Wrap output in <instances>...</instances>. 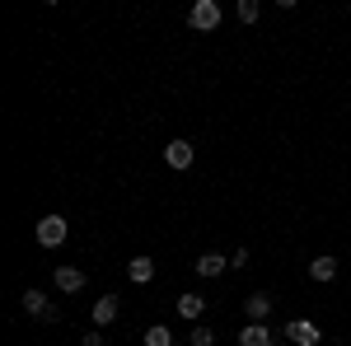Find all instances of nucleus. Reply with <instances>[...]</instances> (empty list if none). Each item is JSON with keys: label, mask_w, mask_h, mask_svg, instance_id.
I'll list each match as a JSON object with an SVG mask.
<instances>
[{"label": "nucleus", "mask_w": 351, "mask_h": 346, "mask_svg": "<svg viewBox=\"0 0 351 346\" xmlns=\"http://www.w3.org/2000/svg\"><path fill=\"white\" fill-rule=\"evenodd\" d=\"M24 314H28V319H38V323H56V319H61V309H56L43 291H24Z\"/></svg>", "instance_id": "nucleus-1"}, {"label": "nucleus", "mask_w": 351, "mask_h": 346, "mask_svg": "<svg viewBox=\"0 0 351 346\" xmlns=\"http://www.w3.org/2000/svg\"><path fill=\"white\" fill-rule=\"evenodd\" d=\"M188 24H192V28H202V33L220 28V5H216V0H197V5L188 10Z\"/></svg>", "instance_id": "nucleus-2"}, {"label": "nucleus", "mask_w": 351, "mask_h": 346, "mask_svg": "<svg viewBox=\"0 0 351 346\" xmlns=\"http://www.w3.org/2000/svg\"><path fill=\"white\" fill-rule=\"evenodd\" d=\"M38 243H43V248L66 243V215H43V220H38Z\"/></svg>", "instance_id": "nucleus-3"}, {"label": "nucleus", "mask_w": 351, "mask_h": 346, "mask_svg": "<svg viewBox=\"0 0 351 346\" xmlns=\"http://www.w3.org/2000/svg\"><path fill=\"white\" fill-rule=\"evenodd\" d=\"M286 337H291L295 346H319V337H324V332H319L309 319H291V323H286Z\"/></svg>", "instance_id": "nucleus-4"}, {"label": "nucleus", "mask_w": 351, "mask_h": 346, "mask_svg": "<svg viewBox=\"0 0 351 346\" xmlns=\"http://www.w3.org/2000/svg\"><path fill=\"white\" fill-rule=\"evenodd\" d=\"M243 314H248V323H263L271 314V295L267 291H253L248 299H243Z\"/></svg>", "instance_id": "nucleus-5"}, {"label": "nucleus", "mask_w": 351, "mask_h": 346, "mask_svg": "<svg viewBox=\"0 0 351 346\" xmlns=\"http://www.w3.org/2000/svg\"><path fill=\"white\" fill-rule=\"evenodd\" d=\"M56 291H61V295L84 291V271H80V267H56Z\"/></svg>", "instance_id": "nucleus-6"}, {"label": "nucleus", "mask_w": 351, "mask_h": 346, "mask_svg": "<svg viewBox=\"0 0 351 346\" xmlns=\"http://www.w3.org/2000/svg\"><path fill=\"white\" fill-rule=\"evenodd\" d=\"M164 164H169V169H188L192 164V145L188 140H169V145H164Z\"/></svg>", "instance_id": "nucleus-7"}, {"label": "nucleus", "mask_w": 351, "mask_h": 346, "mask_svg": "<svg viewBox=\"0 0 351 346\" xmlns=\"http://www.w3.org/2000/svg\"><path fill=\"white\" fill-rule=\"evenodd\" d=\"M112 319H117V295H104V299H94V328L104 332Z\"/></svg>", "instance_id": "nucleus-8"}, {"label": "nucleus", "mask_w": 351, "mask_h": 346, "mask_svg": "<svg viewBox=\"0 0 351 346\" xmlns=\"http://www.w3.org/2000/svg\"><path fill=\"white\" fill-rule=\"evenodd\" d=\"M225 258H220V253H202V258H197V262H192V271H197V276H206V281H211V276H220V271H225Z\"/></svg>", "instance_id": "nucleus-9"}, {"label": "nucleus", "mask_w": 351, "mask_h": 346, "mask_svg": "<svg viewBox=\"0 0 351 346\" xmlns=\"http://www.w3.org/2000/svg\"><path fill=\"white\" fill-rule=\"evenodd\" d=\"M239 346H276V342H271L267 323H248V328L239 332Z\"/></svg>", "instance_id": "nucleus-10"}, {"label": "nucleus", "mask_w": 351, "mask_h": 346, "mask_svg": "<svg viewBox=\"0 0 351 346\" xmlns=\"http://www.w3.org/2000/svg\"><path fill=\"white\" fill-rule=\"evenodd\" d=\"M127 281H136V286L155 281V262H150V258H132V262H127Z\"/></svg>", "instance_id": "nucleus-11"}, {"label": "nucleus", "mask_w": 351, "mask_h": 346, "mask_svg": "<svg viewBox=\"0 0 351 346\" xmlns=\"http://www.w3.org/2000/svg\"><path fill=\"white\" fill-rule=\"evenodd\" d=\"M332 276H337V258H314V262H309V281H332Z\"/></svg>", "instance_id": "nucleus-12"}, {"label": "nucleus", "mask_w": 351, "mask_h": 346, "mask_svg": "<svg viewBox=\"0 0 351 346\" xmlns=\"http://www.w3.org/2000/svg\"><path fill=\"white\" fill-rule=\"evenodd\" d=\"M202 309H206V299H202V295H178V314H183V319H202Z\"/></svg>", "instance_id": "nucleus-13"}, {"label": "nucleus", "mask_w": 351, "mask_h": 346, "mask_svg": "<svg viewBox=\"0 0 351 346\" xmlns=\"http://www.w3.org/2000/svg\"><path fill=\"white\" fill-rule=\"evenodd\" d=\"M145 346H178V342H173V332H169L164 323H155V328L145 332Z\"/></svg>", "instance_id": "nucleus-14"}, {"label": "nucleus", "mask_w": 351, "mask_h": 346, "mask_svg": "<svg viewBox=\"0 0 351 346\" xmlns=\"http://www.w3.org/2000/svg\"><path fill=\"white\" fill-rule=\"evenodd\" d=\"M188 346H216V332H211L206 323H197V328L188 332Z\"/></svg>", "instance_id": "nucleus-15"}, {"label": "nucleus", "mask_w": 351, "mask_h": 346, "mask_svg": "<svg viewBox=\"0 0 351 346\" xmlns=\"http://www.w3.org/2000/svg\"><path fill=\"white\" fill-rule=\"evenodd\" d=\"M234 14H239L243 24H258V14H263V5H258V0H239V10H234Z\"/></svg>", "instance_id": "nucleus-16"}, {"label": "nucleus", "mask_w": 351, "mask_h": 346, "mask_svg": "<svg viewBox=\"0 0 351 346\" xmlns=\"http://www.w3.org/2000/svg\"><path fill=\"white\" fill-rule=\"evenodd\" d=\"M84 346H104V332H84Z\"/></svg>", "instance_id": "nucleus-17"}]
</instances>
